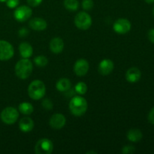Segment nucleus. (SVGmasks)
Wrapping results in <instances>:
<instances>
[{
	"label": "nucleus",
	"instance_id": "nucleus-13",
	"mask_svg": "<svg viewBox=\"0 0 154 154\" xmlns=\"http://www.w3.org/2000/svg\"><path fill=\"white\" fill-rule=\"evenodd\" d=\"M30 28L35 31H43L48 27V23L45 19L41 17H35L30 20L29 22Z\"/></svg>",
	"mask_w": 154,
	"mask_h": 154
},
{
	"label": "nucleus",
	"instance_id": "nucleus-9",
	"mask_svg": "<svg viewBox=\"0 0 154 154\" xmlns=\"http://www.w3.org/2000/svg\"><path fill=\"white\" fill-rule=\"evenodd\" d=\"M132 24L130 21L125 18H120L114 22L113 25V29L116 33L120 35H124L131 30Z\"/></svg>",
	"mask_w": 154,
	"mask_h": 154
},
{
	"label": "nucleus",
	"instance_id": "nucleus-7",
	"mask_svg": "<svg viewBox=\"0 0 154 154\" xmlns=\"http://www.w3.org/2000/svg\"><path fill=\"white\" fill-rule=\"evenodd\" d=\"M32 11L31 8L27 5H22L16 8L14 12V17L17 21L20 23L25 22L31 17Z\"/></svg>",
	"mask_w": 154,
	"mask_h": 154
},
{
	"label": "nucleus",
	"instance_id": "nucleus-18",
	"mask_svg": "<svg viewBox=\"0 0 154 154\" xmlns=\"http://www.w3.org/2000/svg\"><path fill=\"white\" fill-rule=\"evenodd\" d=\"M72 87L71 81L68 78H61L56 84V88L60 92H67Z\"/></svg>",
	"mask_w": 154,
	"mask_h": 154
},
{
	"label": "nucleus",
	"instance_id": "nucleus-34",
	"mask_svg": "<svg viewBox=\"0 0 154 154\" xmlns=\"http://www.w3.org/2000/svg\"><path fill=\"white\" fill-rule=\"evenodd\" d=\"M7 0H0V2H5Z\"/></svg>",
	"mask_w": 154,
	"mask_h": 154
},
{
	"label": "nucleus",
	"instance_id": "nucleus-6",
	"mask_svg": "<svg viewBox=\"0 0 154 154\" xmlns=\"http://www.w3.org/2000/svg\"><path fill=\"white\" fill-rule=\"evenodd\" d=\"M54 150V144L48 138H42L38 140L35 146L36 154H51Z\"/></svg>",
	"mask_w": 154,
	"mask_h": 154
},
{
	"label": "nucleus",
	"instance_id": "nucleus-14",
	"mask_svg": "<svg viewBox=\"0 0 154 154\" xmlns=\"http://www.w3.org/2000/svg\"><path fill=\"white\" fill-rule=\"evenodd\" d=\"M64 42L61 38H54L50 42V50L55 54H61L64 49Z\"/></svg>",
	"mask_w": 154,
	"mask_h": 154
},
{
	"label": "nucleus",
	"instance_id": "nucleus-25",
	"mask_svg": "<svg viewBox=\"0 0 154 154\" xmlns=\"http://www.w3.org/2000/svg\"><path fill=\"white\" fill-rule=\"evenodd\" d=\"M42 105L45 110H51L54 108V103L50 99H45L42 102Z\"/></svg>",
	"mask_w": 154,
	"mask_h": 154
},
{
	"label": "nucleus",
	"instance_id": "nucleus-35",
	"mask_svg": "<svg viewBox=\"0 0 154 154\" xmlns=\"http://www.w3.org/2000/svg\"><path fill=\"white\" fill-rule=\"evenodd\" d=\"M153 16H154V8H153Z\"/></svg>",
	"mask_w": 154,
	"mask_h": 154
},
{
	"label": "nucleus",
	"instance_id": "nucleus-10",
	"mask_svg": "<svg viewBox=\"0 0 154 154\" xmlns=\"http://www.w3.org/2000/svg\"><path fill=\"white\" fill-rule=\"evenodd\" d=\"M90 69L89 63L84 59H80L77 60L74 66V72L77 76L83 77L86 75Z\"/></svg>",
	"mask_w": 154,
	"mask_h": 154
},
{
	"label": "nucleus",
	"instance_id": "nucleus-11",
	"mask_svg": "<svg viewBox=\"0 0 154 154\" xmlns=\"http://www.w3.org/2000/svg\"><path fill=\"white\" fill-rule=\"evenodd\" d=\"M66 123V118L63 114H53L49 120V124L52 129H60L65 126Z\"/></svg>",
	"mask_w": 154,
	"mask_h": 154
},
{
	"label": "nucleus",
	"instance_id": "nucleus-30",
	"mask_svg": "<svg viewBox=\"0 0 154 154\" xmlns=\"http://www.w3.org/2000/svg\"><path fill=\"white\" fill-rule=\"evenodd\" d=\"M148 120L151 124L154 125V107L150 110L148 114Z\"/></svg>",
	"mask_w": 154,
	"mask_h": 154
},
{
	"label": "nucleus",
	"instance_id": "nucleus-24",
	"mask_svg": "<svg viewBox=\"0 0 154 154\" xmlns=\"http://www.w3.org/2000/svg\"><path fill=\"white\" fill-rule=\"evenodd\" d=\"M83 9L85 11H90L94 7V2L93 0H83L81 3Z\"/></svg>",
	"mask_w": 154,
	"mask_h": 154
},
{
	"label": "nucleus",
	"instance_id": "nucleus-33",
	"mask_svg": "<svg viewBox=\"0 0 154 154\" xmlns=\"http://www.w3.org/2000/svg\"><path fill=\"white\" fill-rule=\"evenodd\" d=\"M87 153L90 154V153H96V151H89V152H87Z\"/></svg>",
	"mask_w": 154,
	"mask_h": 154
},
{
	"label": "nucleus",
	"instance_id": "nucleus-29",
	"mask_svg": "<svg viewBox=\"0 0 154 154\" xmlns=\"http://www.w3.org/2000/svg\"><path fill=\"white\" fill-rule=\"evenodd\" d=\"M42 1L43 0H26L29 5L32 6V7H37V6L40 5L42 4Z\"/></svg>",
	"mask_w": 154,
	"mask_h": 154
},
{
	"label": "nucleus",
	"instance_id": "nucleus-32",
	"mask_svg": "<svg viewBox=\"0 0 154 154\" xmlns=\"http://www.w3.org/2000/svg\"><path fill=\"white\" fill-rule=\"evenodd\" d=\"M145 2H147V4H153L154 3V0H144Z\"/></svg>",
	"mask_w": 154,
	"mask_h": 154
},
{
	"label": "nucleus",
	"instance_id": "nucleus-28",
	"mask_svg": "<svg viewBox=\"0 0 154 154\" xmlns=\"http://www.w3.org/2000/svg\"><path fill=\"white\" fill-rule=\"evenodd\" d=\"M29 30L27 29L26 27H22V28L20 29V30L18 31V35L20 38H24V37H26L27 35H29Z\"/></svg>",
	"mask_w": 154,
	"mask_h": 154
},
{
	"label": "nucleus",
	"instance_id": "nucleus-23",
	"mask_svg": "<svg viewBox=\"0 0 154 154\" xmlns=\"http://www.w3.org/2000/svg\"><path fill=\"white\" fill-rule=\"evenodd\" d=\"M75 93H78L80 96L86 94V93L87 92V85L84 82L80 81V82H78V84L75 85Z\"/></svg>",
	"mask_w": 154,
	"mask_h": 154
},
{
	"label": "nucleus",
	"instance_id": "nucleus-21",
	"mask_svg": "<svg viewBox=\"0 0 154 154\" xmlns=\"http://www.w3.org/2000/svg\"><path fill=\"white\" fill-rule=\"evenodd\" d=\"M63 5L69 11H75L79 8V2L78 0H64Z\"/></svg>",
	"mask_w": 154,
	"mask_h": 154
},
{
	"label": "nucleus",
	"instance_id": "nucleus-8",
	"mask_svg": "<svg viewBox=\"0 0 154 154\" xmlns=\"http://www.w3.org/2000/svg\"><path fill=\"white\" fill-rule=\"evenodd\" d=\"M14 54L13 46L8 42L0 40V60L7 61L11 60Z\"/></svg>",
	"mask_w": 154,
	"mask_h": 154
},
{
	"label": "nucleus",
	"instance_id": "nucleus-31",
	"mask_svg": "<svg viewBox=\"0 0 154 154\" xmlns=\"http://www.w3.org/2000/svg\"><path fill=\"white\" fill-rule=\"evenodd\" d=\"M147 35H148L149 40L154 44V29H151L149 30Z\"/></svg>",
	"mask_w": 154,
	"mask_h": 154
},
{
	"label": "nucleus",
	"instance_id": "nucleus-12",
	"mask_svg": "<svg viewBox=\"0 0 154 154\" xmlns=\"http://www.w3.org/2000/svg\"><path fill=\"white\" fill-rule=\"evenodd\" d=\"M114 68V62L109 59H104L99 63L98 71L102 76H106L113 72Z\"/></svg>",
	"mask_w": 154,
	"mask_h": 154
},
{
	"label": "nucleus",
	"instance_id": "nucleus-2",
	"mask_svg": "<svg viewBox=\"0 0 154 154\" xmlns=\"http://www.w3.org/2000/svg\"><path fill=\"white\" fill-rule=\"evenodd\" d=\"M33 70V64L29 59L22 58L16 63L14 67L15 75L20 79H27Z\"/></svg>",
	"mask_w": 154,
	"mask_h": 154
},
{
	"label": "nucleus",
	"instance_id": "nucleus-17",
	"mask_svg": "<svg viewBox=\"0 0 154 154\" xmlns=\"http://www.w3.org/2000/svg\"><path fill=\"white\" fill-rule=\"evenodd\" d=\"M19 52L22 58L29 59L32 56L33 48L28 42H22L19 46Z\"/></svg>",
	"mask_w": 154,
	"mask_h": 154
},
{
	"label": "nucleus",
	"instance_id": "nucleus-15",
	"mask_svg": "<svg viewBox=\"0 0 154 154\" xmlns=\"http://www.w3.org/2000/svg\"><path fill=\"white\" fill-rule=\"evenodd\" d=\"M141 77V72L138 68L132 67L127 70L126 73V78L128 82L131 84H135L137 83Z\"/></svg>",
	"mask_w": 154,
	"mask_h": 154
},
{
	"label": "nucleus",
	"instance_id": "nucleus-1",
	"mask_svg": "<svg viewBox=\"0 0 154 154\" xmlns=\"http://www.w3.org/2000/svg\"><path fill=\"white\" fill-rule=\"evenodd\" d=\"M70 112L76 117L84 115L88 108V103L85 98L81 96H75L70 100L69 104Z\"/></svg>",
	"mask_w": 154,
	"mask_h": 154
},
{
	"label": "nucleus",
	"instance_id": "nucleus-27",
	"mask_svg": "<svg viewBox=\"0 0 154 154\" xmlns=\"http://www.w3.org/2000/svg\"><path fill=\"white\" fill-rule=\"evenodd\" d=\"M6 5L9 8H16L20 4V0H7L5 2Z\"/></svg>",
	"mask_w": 154,
	"mask_h": 154
},
{
	"label": "nucleus",
	"instance_id": "nucleus-26",
	"mask_svg": "<svg viewBox=\"0 0 154 154\" xmlns=\"http://www.w3.org/2000/svg\"><path fill=\"white\" fill-rule=\"evenodd\" d=\"M135 151V147L132 145H126L122 148V153L123 154L133 153Z\"/></svg>",
	"mask_w": 154,
	"mask_h": 154
},
{
	"label": "nucleus",
	"instance_id": "nucleus-20",
	"mask_svg": "<svg viewBox=\"0 0 154 154\" xmlns=\"http://www.w3.org/2000/svg\"><path fill=\"white\" fill-rule=\"evenodd\" d=\"M18 110L21 114L24 115H30L34 111L33 105L29 102H22L18 106Z\"/></svg>",
	"mask_w": 154,
	"mask_h": 154
},
{
	"label": "nucleus",
	"instance_id": "nucleus-4",
	"mask_svg": "<svg viewBox=\"0 0 154 154\" xmlns=\"http://www.w3.org/2000/svg\"><path fill=\"white\" fill-rule=\"evenodd\" d=\"M2 121L7 125H13L17 120L19 117V112L14 107H7L4 108L1 112Z\"/></svg>",
	"mask_w": 154,
	"mask_h": 154
},
{
	"label": "nucleus",
	"instance_id": "nucleus-19",
	"mask_svg": "<svg viewBox=\"0 0 154 154\" xmlns=\"http://www.w3.org/2000/svg\"><path fill=\"white\" fill-rule=\"evenodd\" d=\"M143 137L141 131L138 129H132L127 132V138L132 142H138Z\"/></svg>",
	"mask_w": 154,
	"mask_h": 154
},
{
	"label": "nucleus",
	"instance_id": "nucleus-3",
	"mask_svg": "<svg viewBox=\"0 0 154 154\" xmlns=\"http://www.w3.org/2000/svg\"><path fill=\"white\" fill-rule=\"evenodd\" d=\"M46 93V87L44 82L40 80L32 81L28 87V95L33 100H40Z\"/></svg>",
	"mask_w": 154,
	"mask_h": 154
},
{
	"label": "nucleus",
	"instance_id": "nucleus-16",
	"mask_svg": "<svg viewBox=\"0 0 154 154\" xmlns=\"http://www.w3.org/2000/svg\"><path fill=\"white\" fill-rule=\"evenodd\" d=\"M35 126L34 121L30 117H23L19 122V128L21 132H29L33 129Z\"/></svg>",
	"mask_w": 154,
	"mask_h": 154
},
{
	"label": "nucleus",
	"instance_id": "nucleus-5",
	"mask_svg": "<svg viewBox=\"0 0 154 154\" xmlns=\"http://www.w3.org/2000/svg\"><path fill=\"white\" fill-rule=\"evenodd\" d=\"M75 25L81 30H87L92 26V18L89 14L85 11H81L75 17Z\"/></svg>",
	"mask_w": 154,
	"mask_h": 154
},
{
	"label": "nucleus",
	"instance_id": "nucleus-22",
	"mask_svg": "<svg viewBox=\"0 0 154 154\" xmlns=\"http://www.w3.org/2000/svg\"><path fill=\"white\" fill-rule=\"evenodd\" d=\"M34 63L38 67H45L48 64V60L45 56L39 55L34 58Z\"/></svg>",
	"mask_w": 154,
	"mask_h": 154
}]
</instances>
